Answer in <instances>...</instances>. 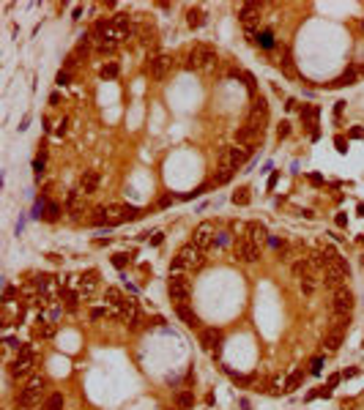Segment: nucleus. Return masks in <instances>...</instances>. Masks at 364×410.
Returning <instances> with one entry per match:
<instances>
[{"label":"nucleus","instance_id":"nucleus-1","mask_svg":"<svg viewBox=\"0 0 364 410\" xmlns=\"http://www.w3.org/2000/svg\"><path fill=\"white\" fill-rule=\"evenodd\" d=\"M217 63H219V55L208 44H195L186 55V69H192V72H211Z\"/></svg>","mask_w":364,"mask_h":410},{"label":"nucleus","instance_id":"nucleus-2","mask_svg":"<svg viewBox=\"0 0 364 410\" xmlns=\"http://www.w3.org/2000/svg\"><path fill=\"white\" fill-rule=\"evenodd\" d=\"M203 263H205V252H200L195 246V243H186L184 249L176 255V260H173V265H170V274H181L184 268H203Z\"/></svg>","mask_w":364,"mask_h":410},{"label":"nucleus","instance_id":"nucleus-3","mask_svg":"<svg viewBox=\"0 0 364 410\" xmlns=\"http://www.w3.org/2000/svg\"><path fill=\"white\" fill-rule=\"evenodd\" d=\"M348 277H351V271H348V263L342 257L339 260H334V263H326L323 265V285L326 287H331V290H337V287H345V282H348Z\"/></svg>","mask_w":364,"mask_h":410},{"label":"nucleus","instance_id":"nucleus-4","mask_svg":"<svg viewBox=\"0 0 364 410\" xmlns=\"http://www.w3.org/2000/svg\"><path fill=\"white\" fill-rule=\"evenodd\" d=\"M44 389H47V380H44L41 375H33V377L25 383V389L19 391L17 405H19V407H33V405H38V399H41Z\"/></svg>","mask_w":364,"mask_h":410},{"label":"nucleus","instance_id":"nucleus-5","mask_svg":"<svg viewBox=\"0 0 364 410\" xmlns=\"http://www.w3.org/2000/svg\"><path fill=\"white\" fill-rule=\"evenodd\" d=\"M167 293L170 298L178 304H186L189 295H192V279L184 277V274H170V285H167Z\"/></svg>","mask_w":364,"mask_h":410},{"label":"nucleus","instance_id":"nucleus-6","mask_svg":"<svg viewBox=\"0 0 364 410\" xmlns=\"http://www.w3.org/2000/svg\"><path fill=\"white\" fill-rule=\"evenodd\" d=\"M353 312V293L348 287H337L331 293V314L334 317H351Z\"/></svg>","mask_w":364,"mask_h":410},{"label":"nucleus","instance_id":"nucleus-7","mask_svg":"<svg viewBox=\"0 0 364 410\" xmlns=\"http://www.w3.org/2000/svg\"><path fill=\"white\" fill-rule=\"evenodd\" d=\"M233 255H235L239 263L249 265V263H255V260L260 257V246H258V243H252L247 235H241V238L235 241V246H233Z\"/></svg>","mask_w":364,"mask_h":410},{"label":"nucleus","instance_id":"nucleus-8","mask_svg":"<svg viewBox=\"0 0 364 410\" xmlns=\"http://www.w3.org/2000/svg\"><path fill=\"white\" fill-rule=\"evenodd\" d=\"M266 121H268V101L260 96V99L252 101V107H249L247 126H252V129H258V131H263V129H266Z\"/></svg>","mask_w":364,"mask_h":410},{"label":"nucleus","instance_id":"nucleus-9","mask_svg":"<svg viewBox=\"0 0 364 410\" xmlns=\"http://www.w3.org/2000/svg\"><path fill=\"white\" fill-rule=\"evenodd\" d=\"M33 372V348L30 345H22L17 361L11 364V377H28Z\"/></svg>","mask_w":364,"mask_h":410},{"label":"nucleus","instance_id":"nucleus-10","mask_svg":"<svg viewBox=\"0 0 364 410\" xmlns=\"http://www.w3.org/2000/svg\"><path fill=\"white\" fill-rule=\"evenodd\" d=\"M142 214L132 205H110L107 208V224H123V222H134Z\"/></svg>","mask_w":364,"mask_h":410},{"label":"nucleus","instance_id":"nucleus-11","mask_svg":"<svg viewBox=\"0 0 364 410\" xmlns=\"http://www.w3.org/2000/svg\"><path fill=\"white\" fill-rule=\"evenodd\" d=\"M173 69V55H154V58H148L145 63V72L154 77V80H164V77L170 74Z\"/></svg>","mask_w":364,"mask_h":410},{"label":"nucleus","instance_id":"nucleus-12","mask_svg":"<svg viewBox=\"0 0 364 410\" xmlns=\"http://www.w3.org/2000/svg\"><path fill=\"white\" fill-rule=\"evenodd\" d=\"M213 241H217V227H213L211 222H203V224H197V230L192 235V243L200 252H208L213 246Z\"/></svg>","mask_w":364,"mask_h":410},{"label":"nucleus","instance_id":"nucleus-13","mask_svg":"<svg viewBox=\"0 0 364 410\" xmlns=\"http://www.w3.org/2000/svg\"><path fill=\"white\" fill-rule=\"evenodd\" d=\"M235 143H239V148H247V151H255L258 143H263V131L252 129V126H239V131H235Z\"/></svg>","mask_w":364,"mask_h":410},{"label":"nucleus","instance_id":"nucleus-14","mask_svg":"<svg viewBox=\"0 0 364 410\" xmlns=\"http://www.w3.org/2000/svg\"><path fill=\"white\" fill-rule=\"evenodd\" d=\"M247 148H222V156H219V162H222V167H230V170H239L244 162L249 159Z\"/></svg>","mask_w":364,"mask_h":410},{"label":"nucleus","instance_id":"nucleus-15","mask_svg":"<svg viewBox=\"0 0 364 410\" xmlns=\"http://www.w3.org/2000/svg\"><path fill=\"white\" fill-rule=\"evenodd\" d=\"M260 14H263L260 3H244L241 9H239V19L244 22V28H247V30H252V25L260 22Z\"/></svg>","mask_w":364,"mask_h":410},{"label":"nucleus","instance_id":"nucleus-16","mask_svg":"<svg viewBox=\"0 0 364 410\" xmlns=\"http://www.w3.org/2000/svg\"><path fill=\"white\" fill-rule=\"evenodd\" d=\"M219 342H222V331H219V328H203V331H200L203 350H208V353L217 350V353H219Z\"/></svg>","mask_w":364,"mask_h":410},{"label":"nucleus","instance_id":"nucleus-17","mask_svg":"<svg viewBox=\"0 0 364 410\" xmlns=\"http://www.w3.org/2000/svg\"><path fill=\"white\" fill-rule=\"evenodd\" d=\"M99 172H93V170H85L82 175H80V192L82 194H93L99 189Z\"/></svg>","mask_w":364,"mask_h":410},{"label":"nucleus","instance_id":"nucleus-18","mask_svg":"<svg viewBox=\"0 0 364 410\" xmlns=\"http://www.w3.org/2000/svg\"><path fill=\"white\" fill-rule=\"evenodd\" d=\"M342 339H345V331L342 328H331L326 339H323V348H326V353H337L339 348H342Z\"/></svg>","mask_w":364,"mask_h":410},{"label":"nucleus","instance_id":"nucleus-19","mask_svg":"<svg viewBox=\"0 0 364 410\" xmlns=\"http://www.w3.org/2000/svg\"><path fill=\"white\" fill-rule=\"evenodd\" d=\"M247 238H249L252 243H258V246H263L266 238H268L266 224H260V222H249V224H247Z\"/></svg>","mask_w":364,"mask_h":410},{"label":"nucleus","instance_id":"nucleus-20","mask_svg":"<svg viewBox=\"0 0 364 410\" xmlns=\"http://www.w3.org/2000/svg\"><path fill=\"white\" fill-rule=\"evenodd\" d=\"M137 38L142 47H154L156 44V28L151 25V22H140L137 25Z\"/></svg>","mask_w":364,"mask_h":410},{"label":"nucleus","instance_id":"nucleus-21","mask_svg":"<svg viewBox=\"0 0 364 410\" xmlns=\"http://www.w3.org/2000/svg\"><path fill=\"white\" fill-rule=\"evenodd\" d=\"M82 192L80 189H74V192H69V197H66V205H69V214H71V219H77L82 214Z\"/></svg>","mask_w":364,"mask_h":410},{"label":"nucleus","instance_id":"nucleus-22","mask_svg":"<svg viewBox=\"0 0 364 410\" xmlns=\"http://www.w3.org/2000/svg\"><path fill=\"white\" fill-rule=\"evenodd\" d=\"M176 314H178L181 320H184V326H189V328H197V326H200V320H197V314H195L192 306L178 304V306H176Z\"/></svg>","mask_w":364,"mask_h":410},{"label":"nucleus","instance_id":"nucleus-23","mask_svg":"<svg viewBox=\"0 0 364 410\" xmlns=\"http://www.w3.org/2000/svg\"><path fill=\"white\" fill-rule=\"evenodd\" d=\"M318 274H307V277H302V279H298V287H302V293L304 295H312L315 293V290H318Z\"/></svg>","mask_w":364,"mask_h":410},{"label":"nucleus","instance_id":"nucleus-24","mask_svg":"<svg viewBox=\"0 0 364 410\" xmlns=\"http://www.w3.org/2000/svg\"><path fill=\"white\" fill-rule=\"evenodd\" d=\"M302 380H304V372H302V369H296V372H290V375H288V380L282 383V391H285V394L296 391L298 385H302Z\"/></svg>","mask_w":364,"mask_h":410},{"label":"nucleus","instance_id":"nucleus-25","mask_svg":"<svg viewBox=\"0 0 364 410\" xmlns=\"http://www.w3.org/2000/svg\"><path fill=\"white\" fill-rule=\"evenodd\" d=\"M176 405H178V410H192L195 407V394L192 391H178L176 394Z\"/></svg>","mask_w":364,"mask_h":410},{"label":"nucleus","instance_id":"nucleus-26","mask_svg":"<svg viewBox=\"0 0 364 410\" xmlns=\"http://www.w3.org/2000/svg\"><path fill=\"white\" fill-rule=\"evenodd\" d=\"M93 287H96V271H88L85 277H80V293H82V295H91Z\"/></svg>","mask_w":364,"mask_h":410},{"label":"nucleus","instance_id":"nucleus-27","mask_svg":"<svg viewBox=\"0 0 364 410\" xmlns=\"http://www.w3.org/2000/svg\"><path fill=\"white\" fill-rule=\"evenodd\" d=\"M186 25H189V28H203V25H205V11H203V9H189Z\"/></svg>","mask_w":364,"mask_h":410},{"label":"nucleus","instance_id":"nucleus-28","mask_svg":"<svg viewBox=\"0 0 364 410\" xmlns=\"http://www.w3.org/2000/svg\"><path fill=\"white\" fill-rule=\"evenodd\" d=\"M356 77H359V72H356V69H348V72L339 77V80H334L331 82V88H342V85H353L356 82Z\"/></svg>","mask_w":364,"mask_h":410},{"label":"nucleus","instance_id":"nucleus-29","mask_svg":"<svg viewBox=\"0 0 364 410\" xmlns=\"http://www.w3.org/2000/svg\"><path fill=\"white\" fill-rule=\"evenodd\" d=\"M126 301V298L121 295V290L118 287H107V304L110 306H115V309H121V304Z\"/></svg>","mask_w":364,"mask_h":410},{"label":"nucleus","instance_id":"nucleus-30","mask_svg":"<svg viewBox=\"0 0 364 410\" xmlns=\"http://www.w3.org/2000/svg\"><path fill=\"white\" fill-rule=\"evenodd\" d=\"M249 200H252V194H249L247 186H239V189L233 192V202H235V205H249Z\"/></svg>","mask_w":364,"mask_h":410},{"label":"nucleus","instance_id":"nucleus-31","mask_svg":"<svg viewBox=\"0 0 364 410\" xmlns=\"http://www.w3.org/2000/svg\"><path fill=\"white\" fill-rule=\"evenodd\" d=\"M233 172H235V170H230V167H222V164H219L217 175H213V184H217V186H222V184H227V180L233 178Z\"/></svg>","mask_w":364,"mask_h":410},{"label":"nucleus","instance_id":"nucleus-32","mask_svg":"<svg viewBox=\"0 0 364 410\" xmlns=\"http://www.w3.org/2000/svg\"><path fill=\"white\" fill-rule=\"evenodd\" d=\"M334 260H339V255H337L334 246H323V249H320V263H323V265H326V263H334Z\"/></svg>","mask_w":364,"mask_h":410},{"label":"nucleus","instance_id":"nucleus-33","mask_svg":"<svg viewBox=\"0 0 364 410\" xmlns=\"http://www.w3.org/2000/svg\"><path fill=\"white\" fill-rule=\"evenodd\" d=\"M38 323H41V326H36V334L44 336V339H50V336L55 334V326H52V323H44L41 317H38Z\"/></svg>","mask_w":364,"mask_h":410},{"label":"nucleus","instance_id":"nucleus-34","mask_svg":"<svg viewBox=\"0 0 364 410\" xmlns=\"http://www.w3.org/2000/svg\"><path fill=\"white\" fill-rule=\"evenodd\" d=\"M44 410H63V397H60V394H52V397L47 399Z\"/></svg>","mask_w":364,"mask_h":410},{"label":"nucleus","instance_id":"nucleus-35","mask_svg":"<svg viewBox=\"0 0 364 410\" xmlns=\"http://www.w3.org/2000/svg\"><path fill=\"white\" fill-rule=\"evenodd\" d=\"M315 118H318V109H315V107L302 109V121H304L307 126H315Z\"/></svg>","mask_w":364,"mask_h":410},{"label":"nucleus","instance_id":"nucleus-36","mask_svg":"<svg viewBox=\"0 0 364 410\" xmlns=\"http://www.w3.org/2000/svg\"><path fill=\"white\" fill-rule=\"evenodd\" d=\"M63 298H66V309L74 312V309H77V298H80V295L71 293V290H63Z\"/></svg>","mask_w":364,"mask_h":410},{"label":"nucleus","instance_id":"nucleus-37","mask_svg":"<svg viewBox=\"0 0 364 410\" xmlns=\"http://www.w3.org/2000/svg\"><path fill=\"white\" fill-rule=\"evenodd\" d=\"M58 216H60V205L50 202V205H47V214H44V219H47V222H55Z\"/></svg>","mask_w":364,"mask_h":410},{"label":"nucleus","instance_id":"nucleus-38","mask_svg":"<svg viewBox=\"0 0 364 410\" xmlns=\"http://www.w3.org/2000/svg\"><path fill=\"white\" fill-rule=\"evenodd\" d=\"M91 224H107V208H96V211H93Z\"/></svg>","mask_w":364,"mask_h":410},{"label":"nucleus","instance_id":"nucleus-39","mask_svg":"<svg viewBox=\"0 0 364 410\" xmlns=\"http://www.w3.org/2000/svg\"><path fill=\"white\" fill-rule=\"evenodd\" d=\"M101 77H110V80H113V77H118V63H107V66H101Z\"/></svg>","mask_w":364,"mask_h":410},{"label":"nucleus","instance_id":"nucleus-40","mask_svg":"<svg viewBox=\"0 0 364 410\" xmlns=\"http://www.w3.org/2000/svg\"><path fill=\"white\" fill-rule=\"evenodd\" d=\"M288 134H290V123H288V121H282L280 126H276V137H280V140H285Z\"/></svg>","mask_w":364,"mask_h":410},{"label":"nucleus","instance_id":"nucleus-41","mask_svg":"<svg viewBox=\"0 0 364 410\" xmlns=\"http://www.w3.org/2000/svg\"><path fill=\"white\" fill-rule=\"evenodd\" d=\"M310 372H312V375H320V372H323V358H320V356H318V358H312Z\"/></svg>","mask_w":364,"mask_h":410},{"label":"nucleus","instance_id":"nucleus-42","mask_svg":"<svg viewBox=\"0 0 364 410\" xmlns=\"http://www.w3.org/2000/svg\"><path fill=\"white\" fill-rule=\"evenodd\" d=\"M126 263H129V257H126V255H115V257H113V265H115V268H123Z\"/></svg>","mask_w":364,"mask_h":410},{"label":"nucleus","instance_id":"nucleus-43","mask_svg":"<svg viewBox=\"0 0 364 410\" xmlns=\"http://www.w3.org/2000/svg\"><path fill=\"white\" fill-rule=\"evenodd\" d=\"M77 66V55H69L66 63H63V72H69V69H74Z\"/></svg>","mask_w":364,"mask_h":410},{"label":"nucleus","instance_id":"nucleus-44","mask_svg":"<svg viewBox=\"0 0 364 410\" xmlns=\"http://www.w3.org/2000/svg\"><path fill=\"white\" fill-rule=\"evenodd\" d=\"M33 167H36V178H41L44 175V159H36Z\"/></svg>","mask_w":364,"mask_h":410},{"label":"nucleus","instance_id":"nucleus-45","mask_svg":"<svg viewBox=\"0 0 364 410\" xmlns=\"http://www.w3.org/2000/svg\"><path fill=\"white\" fill-rule=\"evenodd\" d=\"M3 298H6V301H11V298H14V287H11V285L3 287Z\"/></svg>","mask_w":364,"mask_h":410},{"label":"nucleus","instance_id":"nucleus-46","mask_svg":"<svg viewBox=\"0 0 364 410\" xmlns=\"http://www.w3.org/2000/svg\"><path fill=\"white\" fill-rule=\"evenodd\" d=\"M55 82H58V85H69V72H60V74H58V80H55Z\"/></svg>","mask_w":364,"mask_h":410},{"label":"nucleus","instance_id":"nucleus-47","mask_svg":"<svg viewBox=\"0 0 364 410\" xmlns=\"http://www.w3.org/2000/svg\"><path fill=\"white\" fill-rule=\"evenodd\" d=\"M104 314H107V309H101V306H96V309L91 312V317H96V320H99V317H104Z\"/></svg>","mask_w":364,"mask_h":410},{"label":"nucleus","instance_id":"nucleus-48","mask_svg":"<svg viewBox=\"0 0 364 410\" xmlns=\"http://www.w3.org/2000/svg\"><path fill=\"white\" fill-rule=\"evenodd\" d=\"M351 137H353V140H361V137H364V129H359V126H356V129L351 131Z\"/></svg>","mask_w":364,"mask_h":410},{"label":"nucleus","instance_id":"nucleus-49","mask_svg":"<svg viewBox=\"0 0 364 410\" xmlns=\"http://www.w3.org/2000/svg\"><path fill=\"white\" fill-rule=\"evenodd\" d=\"M244 80H247V85H249V90H255V77H252V74H244Z\"/></svg>","mask_w":364,"mask_h":410},{"label":"nucleus","instance_id":"nucleus-50","mask_svg":"<svg viewBox=\"0 0 364 410\" xmlns=\"http://www.w3.org/2000/svg\"><path fill=\"white\" fill-rule=\"evenodd\" d=\"M342 109H345V101H337V107H334V115L339 118V115H342Z\"/></svg>","mask_w":364,"mask_h":410},{"label":"nucleus","instance_id":"nucleus-51","mask_svg":"<svg viewBox=\"0 0 364 410\" xmlns=\"http://www.w3.org/2000/svg\"><path fill=\"white\" fill-rule=\"evenodd\" d=\"M337 383H339V375H331V377H329V389H334Z\"/></svg>","mask_w":364,"mask_h":410},{"label":"nucleus","instance_id":"nucleus-52","mask_svg":"<svg viewBox=\"0 0 364 410\" xmlns=\"http://www.w3.org/2000/svg\"><path fill=\"white\" fill-rule=\"evenodd\" d=\"M356 375H359V369H345L342 372V377H356Z\"/></svg>","mask_w":364,"mask_h":410}]
</instances>
